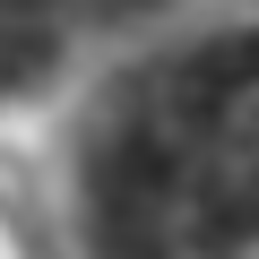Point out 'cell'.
Listing matches in <instances>:
<instances>
[{"label": "cell", "mask_w": 259, "mask_h": 259, "mask_svg": "<svg viewBox=\"0 0 259 259\" xmlns=\"http://www.w3.org/2000/svg\"><path fill=\"white\" fill-rule=\"evenodd\" d=\"M104 259H259V18L164 52L87 164Z\"/></svg>", "instance_id": "cell-1"}]
</instances>
